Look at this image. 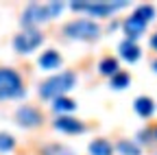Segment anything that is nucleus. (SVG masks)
<instances>
[{
    "label": "nucleus",
    "instance_id": "obj_20",
    "mask_svg": "<svg viewBox=\"0 0 157 155\" xmlns=\"http://www.w3.org/2000/svg\"><path fill=\"white\" fill-rule=\"evenodd\" d=\"M46 155H74V151H70V149H66L61 144H50L46 149Z\"/></svg>",
    "mask_w": 157,
    "mask_h": 155
},
{
    "label": "nucleus",
    "instance_id": "obj_22",
    "mask_svg": "<svg viewBox=\"0 0 157 155\" xmlns=\"http://www.w3.org/2000/svg\"><path fill=\"white\" fill-rule=\"evenodd\" d=\"M153 70H155V72H157V59H155V61H153Z\"/></svg>",
    "mask_w": 157,
    "mask_h": 155
},
{
    "label": "nucleus",
    "instance_id": "obj_19",
    "mask_svg": "<svg viewBox=\"0 0 157 155\" xmlns=\"http://www.w3.org/2000/svg\"><path fill=\"white\" fill-rule=\"evenodd\" d=\"M15 146V138H13V135L11 133H0V153H9L11 149Z\"/></svg>",
    "mask_w": 157,
    "mask_h": 155
},
{
    "label": "nucleus",
    "instance_id": "obj_12",
    "mask_svg": "<svg viewBox=\"0 0 157 155\" xmlns=\"http://www.w3.org/2000/svg\"><path fill=\"white\" fill-rule=\"evenodd\" d=\"M61 55H59L57 50H44L42 52V57H39V66H42L44 70H55V68H59V66H61Z\"/></svg>",
    "mask_w": 157,
    "mask_h": 155
},
{
    "label": "nucleus",
    "instance_id": "obj_10",
    "mask_svg": "<svg viewBox=\"0 0 157 155\" xmlns=\"http://www.w3.org/2000/svg\"><path fill=\"white\" fill-rule=\"evenodd\" d=\"M118 50H120V57L124 61H137L140 59V46H137L133 40H122L120 46H118Z\"/></svg>",
    "mask_w": 157,
    "mask_h": 155
},
{
    "label": "nucleus",
    "instance_id": "obj_2",
    "mask_svg": "<svg viewBox=\"0 0 157 155\" xmlns=\"http://www.w3.org/2000/svg\"><path fill=\"white\" fill-rule=\"evenodd\" d=\"M76 85V74L74 72H59L52 74L39 85V96L42 99H59V96H66V92H70Z\"/></svg>",
    "mask_w": 157,
    "mask_h": 155
},
{
    "label": "nucleus",
    "instance_id": "obj_4",
    "mask_svg": "<svg viewBox=\"0 0 157 155\" xmlns=\"http://www.w3.org/2000/svg\"><path fill=\"white\" fill-rule=\"evenodd\" d=\"M24 94V83L20 72L13 68H0V101H9L17 99Z\"/></svg>",
    "mask_w": 157,
    "mask_h": 155
},
{
    "label": "nucleus",
    "instance_id": "obj_21",
    "mask_svg": "<svg viewBox=\"0 0 157 155\" xmlns=\"http://www.w3.org/2000/svg\"><path fill=\"white\" fill-rule=\"evenodd\" d=\"M151 48H153V50H157V33L151 37Z\"/></svg>",
    "mask_w": 157,
    "mask_h": 155
},
{
    "label": "nucleus",
    "instance_id": "obj_6",
    "mask_svg": "<svg viewBox=\"0 0 157 155\" xmlns=\"http://www.w3.org/2000/svg\"><path fill=\"white\" fill-rule=\"evenodd\" d=\"M70 7H72V11H85V13H90V15L101 17V15H111V13H116L118 9L127 7V2H72Z\"/></svg>",
    "mask_w": 157,
    "mask_h": 155
},
{
    "label": "nucleus",
    "instance_id": "obj_11",
    "mask_svg": "<svg viewBox=\"0 0 157 155\" xmlns=\"http://www.w3.org/2000/svg\"><path fill=\"white\" fill-rule=\"evenodd\" d=\"M133 109L137 116H142V118H151L153 111H155V103L151 96H137L135 103H133Z\"/></svg>",
    "mask_w": 157,
    "mask_h": 155
},
{
    "label": "nucleus",
    "instance_id": "obj_14",
    "mask_svg": "<svg viewBox=\"0 0 157 155\" xmlns=\"http://www.w3.org/2000/svg\"><path fill=\"white\" fill-rule=\"evenodd\" d=\"M98 70H101V74H105V76H113L118 70H120V66H118L116 57H103L101 64H98Z\"/></svg>",
    "mask_w": 157,
    "mask_h": 155
},
{
    "label": "nucleus",
    "instance_id": "obj_1",
    "mask_svg": "<svg viewBox=\"0 0 157 155\" xmlns=\"http://www.w3.org/2000/svg\"><path fill=\"white\" fill-rule=\"evenodd\" d=\"M61 9H63V2H48V5H42V2H31L24 11H22V24L26 26V29H35L37 24H42V22H46V20H50V17H55V15H59L61 13Z\"/></svg>",
    "mask_w": 157,
    "mask_h": 155
},
{
    "label": "nucleus",
    "instance_id": "obj_17",
    "mask_svg": "<svg viewBox=\"0 0 157 155\" xmlns=\"http://www.w3.org/2000/svg\"><path fill=\"white\" fill-rule=\"evenodd\" d=\"M116 151L120 155H140V146L135 142H131V140H120L116 144Z\"/></svg>",
    "mask_w": 157,
    "mask_h": 155
},
{
    "label": "nucleus",
    "instance_id": "obj_9",
    "mask_svg": "<svg viewBox=\"0 0 157 155\" xmlns=\"http://www.w3.org/2000/svg\"><path fill=\"white\" fill-rule=\"evenodd\" d=\"M122 31H124V35H127V40H137L144 31H146V22H142L140 17H135V15H129L127 20L122 22Z\"/></svg>",
    "mask_w": 157,
    "mask_h": 155
},
{
    "label": "nucleus",
    "instance_id": "obj_23",
    "mask_svg": "<svg viewBox=\"0 0 157 155\" xmlns=\"http://www.w3.org/2000/svg\"><path fill=\"white\" fill-rule=\"evenodd\" d=\"M155 138H157V127H155Z\"/></svg>",
    "mask_w": 157,
    "mask_h": 155
},
{
    "label": "nucleus",
    "instance_id": "obj_5",
    "mask_svg": "<svg viewBox=\"0 0 157 155\" xmlns=\"http://www.w3.org/2000/svg\"><path fill=\"white\" fill-rule=\"evenodd\" d=\"M42 42H44V35L39 33L37 29H24L22 33H17L13 37V48H15V52L29 55L37 46H42Z\"/></svg>",
    "mask_w": 157,
    "mask_h": 155
},
{
    "label": "nucleus",
    "instance_id": "obj_13",
    "mask_svg": "<svg viewBox=\"0 0 157 155\" xmlns=\"http://www.w3.org/2000/svg\"><path fill=\"white\" fill-rule=\"evenodd\" d=\"M87 151H90V155H113V146H111V142L105 140V138L94 140Z\"/></svg>",
    "mask_w": 157,
    "mask_h": 155
},
{
    "label": "nucleus",
    "instance_id": "obj_7",
    "mask_svg": "<svg viewBox=\"0 0 157 155\" xmlns=\"http://www.w3.org/2000/svg\"><path fill=\"white\" fill-rule=\"evenodd\" d=\"M15 122L24 129H31V127H39L44 122V116L37 107H31V105H24L15 111Z\"/></svg>",
    "mask_w": 157,
    "mask_h": 155
},
{
    "label": "nucleus",
    "instance_id": "obj_16",
    "mask_svg": "<svg viewBox=\"0 0 157 155\" xmlns=\"http://www.w3.org/2000/svg\"><path fill=\"white\" fill-rule=\"evenodd\" d=\"M129 83H131V74H129L127 70H118V72L111 76V87H113V90H124Z\"/></svg>",
    "mask_w": 157,
    "mask_h": 155
},
{
    "label": "nucleus",
    "instance_id": "obj_15",
    "mask_svg": "<svg viewBox=\"0 0 157 155\" xmlns=\"http://www.w3.org/2000/svg\"><path fill=\"white\" fill-rule=\"evenodd\" d=\"M76 103L68 96H59V99H52V109L59 111V114H68V111H74Z\"/></svg>",
    "mask_w": 157,
    "mask_h": 155
},
{
    "label": "nucleus",
    "instance_id": "obj_18",
    "mask_svg": "<svg viewBox=\"0 0 157 155\" xmlns=\"http://www.w3.org/2000/svg\"><path fill=\"white\" fill-rule=\"evenodd\" d=\"M133 15H135V17H140L142 22H146V24H148L153 17H155V7H153V5H140V7L135 9V13H133Z\"/></svg>",
    "mask_w": 157,
    "mask_h": 155
},
{
    "label": "nucleus",
    "instance_id": "obj_3",
    "mask_svg": "<svg viewBox=\"0 0 157 155\" xmlns=\"http://www.w3.org/2000/svg\"><path fill=\"white\" fill-rule=\"evenodd\" d=\"M63 33L70 40H81V42H94L101 37V26H98L94 20H87V17H81V20H72L63 26Z\"/></svg>",
    "mask_w": 157,
    "mask_h": 155
},
{
    "label": "nucleus",
    "instance_id": "obj_8",
    "mask_svg": "<svg viewBox=\"0 0 157 155\" xmlns=\"http://www.w3.org/2000/svg\"><path fill=\"white\" fill-rule=\"evenodd\" d=\"M55 127H57L59 131H63V133H72V135H76V133H83V131H85L83 120L72 118V116H59V118L55 120Z\"/></svg>",
    "mask_w": 157,
    "mask_h": 155
}]
</instances>
